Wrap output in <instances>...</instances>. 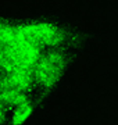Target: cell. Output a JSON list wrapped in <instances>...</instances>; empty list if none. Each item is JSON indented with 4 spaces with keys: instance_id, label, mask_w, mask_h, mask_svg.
I'll use <instances>...</instances> for the list:
<instances>
[{
    "instance_id": "1",
    "label": "cell",
    "mask_w": 118,
    "mask_h": 125,
    "mask_svg": "<svg viewBox=\"0 0 118 125\" xmlns=\"http://www.w3.org/2000/svg\"><path fill=\"white\" fill-rule=\"evenodd\" d=\"M65 67V58L60 52H50L42 56L33 67L35 83L45 89H50L59 82Z\"/></svg>"
},
{
    "instance_id": "2",
    "label": "cell",
    "mask_w": 118,
    "mask_h": 125,
    "mask_svg": "<svg viewBox=\"0 0 118 125\" xmlns=\"http://www.w3.org/2000/svg\"><path fill=\"white\" fill-rule=\"evenodd\" d=\"M17 31L25 38L33 40L40 47H54L64 42L63 31L49 22L22 24L17 27Z\"/></svg>"
},
{
    "instance_id": "3",
    "label": "cell",
    "mask_w": 118,
    "mask_h": 125,
    "mask_svg": "<svg viewBox=\"0 0 118 125\" xmlns=\"http://www.w3.org/2000/svg\"><path fill=\"white\" fill-rule=\"evenodd\" d=\"M35 83L33 70L32 68H20L13 72L4 74V85L3 88H13L20 92H28ZM1 88V89H3Z\"/></svg>"
},
{
    "instance_id": "4",
    "label": "cell",
    "mask_w": 118,
    "mask_h": 125,
    "mask_svg": "<svg viewBox=\"0 0 118 125\" xmlns=\"http://www.w3.org/2000/svg\"><path fill=\"white\" fill-rule=\"evenodd\" d=\"M0 103H3L4 106L20 107L22 104L29 103V100L24 92H20L13 88H3V89H0Z\"/></svg>"
},
{
    "instance_id": "5",
    "label": "cell",
    "mask_w": 118,
    "mask_h": 125,
    "mask_svg": "<svg viewBox=\"0 0 118 125\" xmlns=\"http://www.w3.org/2000/svg\"><path fill=\"white\" fill-rule=\"evenodd\" d=\"M15 38H17L15 27L0 21V57L7 53V50L15 40Z\"/></svg>"
},
{
    "instance_id": "6",
    "label": "cell",
    "mask_w": 118,
    "mask_h": 125,
    "mask_svg": "<svg viewBox=\"0 0 118 125\" xmlns=\"http://www.w3.org/2000/svg\"><path fill=\"white\" fill-rule=\"evenodd\" d=\"M32 113H33V106L31 103L15 107L13 115H11V125H22L32 115Z\"/></svg>"
},
{
    "instance_id": "7",
    "label": "cell",
    "mask_w": 118,
    "mask_h": 125,
    "mask_svg": "<svg viewBox=\"0 0 118 125\" xmlns=\"http://www.w3.org/2000/svg\"><path fill=\"white\" fill-rule=\"evenodd\" d=\"M6 120V110H4V104L0 103V124H3Z\"/></svg>"
},
{
    "instance_id": "8",
    "label": "cell",
    "mask_w": 118,
    "mask_h": 125,
    "mask_svg": "<svg viewBox=\"0 0 118 125\" xmlns=\"http://www.w3.org/2000/svg\"><path fill=\"white\" fill-rule=\"evenodd\" d=\"M3 85H4V72L0 71V89L3 88Z\"/></svg>"
}]
</instances>
